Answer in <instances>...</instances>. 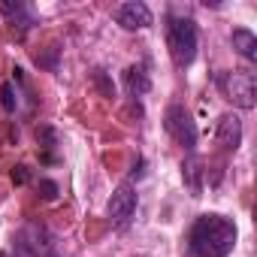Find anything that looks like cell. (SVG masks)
Here are the masks:
<instances>
[{
	"label": "cell",
	"instance_id": "cell-1",
	"mask_svg": "<svg viewBox=\"0 0 257 257\" xmlns=\"http://www.w3.org/2000/svg\"><path fill=\"white\" fill-rule=\"evenodd\" d=\"M236 239H239V230L233 218L218 212L200 215L188 230V248L194 257H227L236 248Z\"/></svg>",
	"mask_w": 257,
	"mask_h": 257
},
{
	"label": "cell",
	"instance_id": "cell-2",
	"mask_svg": "<svg viewBox=\"0 0 257 257\" xmlns=\"http://www.w3.org/2000/svg\"><path fill=\"white\" fill-rule=\"evenodd\" d=\"M167 46L176 67H191L200 49V31L191 16H167Z\"/></svg>",
	"mask_w": 257,
	"mask_h": 257
},
{
	"label": "cell",
	"instance_id": "cell-3",
	"mask_svg": "<svg viewBox=\"0 0 257 257\" xmlns=\"http://www.w3.org/2000/svg\"><path fill=\"white\" fill-rule=\"evenodd\" d=\"M218 91L224 94V100H230L239 109H254L257 103V79L251 70H227L215 76Z\"/></svg>",
	"mask_w": 257,
	"mask_h": 257
},
{
	"label": "cell",
	"instance_id": "cell-4",
	"mask_svg": "<svg viewBox=\"0 0 257 257\" xmlns=\"http://www.w3.org/2000/svg\"><path fill=\"white\" fill-rule=\"evenodd\" d=\"M164 127H167V134L188 152V155H194L197 152V140H200V131H197V121H194V115L182 106V103H173V106H167V112H164Z\"/></svg>",
	"mask_w": 257,
	"mask_h": 257
},
{
	"label": "cell",
	"instance_id": "cell-5",
	"mask_svg": "<svg viewBox=\"0 0 257 257\" xmlns=\"http://www.w3.org/2000/svg\"><path fill=\"white\" fill-rule=\"evenodd\" d=\"M19 251L22 257H61L58 236L46 224H28L19 233Z\"/></svg>",
	"mask_w": 257,
	"mask_h": 257
},
{
	"label": "cell",
	"instance_id": "cell-6",
	"mask_svg": "<svg viewBox=\"0 0 257 257\" xmlns=\"http://www.w3.org/2000/svg\"><path fill=\"white\" fill-rule=\"evenodd\" d=\"M137 203H140L137 188H134L131 182H121V185L112 191L109 203H106V218H109V224L118 227V230L127 227V224H131V218L137 215Z\"/></svg>",
	"mask_w": 257,
	"mask_h": 257
},
{
	"label": "cell",
	"instance_id": "cell-7",
	"mask_svg": "<svg viewBox=\"0 0 257 257\" xmlns=\"http://www.w3.org/2000/svg\"><path fill=\"white\" fill-rule=\"evenodd\" d=\"M112 16L124 31H146L152 25V10L143 4V0H127V4L115 7Z\"/></svg>",
	"mask_w": 257,
	"mask_h": 257
},
{
	"label": "cell",
	"instance_id": "cell-8",
	"mask_svg": "<svg viewBox=\"0 0 257 257\" xmlns=\"http://www.w3.org/2000/svg\"><path fill=\"white\" fill-rule=\"evenodd\" d=\"M0 16L13 25V31H19V37H25L37 25V13L25 0H4V4H0Z\"/></svg>",
	"mask_w": 257,
	"mask_h": 257
},
{
	"label": "cell",
	"instance_id": "cell-9",
	"mask_svg": "<svg viewBox=\"0 0 257 257\" xmlns=\"http://www.w3.org/2000/svg\"><path fill=\"white\" fill-rule=\"evenodd\" d=\"M215 140L221 149L227 152H236L242 146V118L236 112H224L218 118V131H215Z\"/></svg>",
	"mask_w": 257,
	"mask_h": 257
},
{
	"label": "cell",
	"instance_id": "cell-10",
	"mask_svg": "<svg viewBox=\"0 0 257 257\" xmlns=\"http://www.w3.org/2000/svg\"><path fill=\"white\" fill-rule=\"evenodd\" d=\"M124 88H127V94H131V97H143V94H149L152 79H149V73H146L143 64L127 67V73H124Z\"/></svg>",
	"mask_w": 257,
	"mask_h": 257
},
{
	"label": "cell",
	"instance_id": "cell-11",
	"mask_svg": "<svg viewBox=\"0 0 257 257\" xmlns=\"http://www.w3.org/2000/svg\"><path fill=\"white\" fill-rule=\"evenodd\" d=\"M230 40H233V49H236L245 61H257V37H254L248 28H236Z\"/></svg>",
	"mask_w": 257,
	"mask_h": 257
},
{
	"label": "cell",
	"instance_id": "cell-12",
	"mask_svg": "<svg viewBox=\"0 0 257 257\" xmlns=\"http://www.w3.org/2000/svg\"><path fill=\"white\" fill-rule=\"evenodd\" d=\"M185 176H188V185H191V191H194V197H200V161H197V155H188V161H185Z\"/></svg>",
	"mask_w": 257,
	"mask_h": 257
},
{
	"label": "cell",
	"instance_id": "cell-13",
	"mask_svg": "<svg viewBox=\"0 0 257 257\" xmlns=\"http://www.w3.org/2000/svg\"><path fill=\"white\" fill-rule=\"evenodd\" d=\"M0 103H4V109L10 115H16V109H19V88H16V82H7L4 88H0Z\"/></svg>",
	"mask_w": 257,
	"mask_h": 257
},
{
	"label": "cell",
	"instance_id": "cell-14",
	"mask_svg": "<svg viewBox=\"0 0 257 257\" xmlns=\"http://www.w3.org/2000/svg\"><path fill=\"white\" fill-rule=\"evenodd\" d=\"M13 179H16L19 185H25V182H28V167H16V173H13Z\"/></svg>",
	"mask_w": 257,
	"mask_h": 257
},
{
	"label": "cell",
	"instance_id": "cell-15",
	"mask_svg": "<svg viewBox=\"0 0 257 257\" xmlns=\"http://www.w3.org/2000/svg\"><path fill=\"white\" fill-rule=\"evenodd\" d=\"M0 257H13V254H10V251H0Z\"/></svg>",
	"mask_w": 257,
	"mask_h": 257
}]
</instances>
